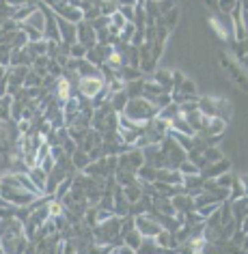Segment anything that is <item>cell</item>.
<instances>
[{
  "instance_id": "obj_12",
  "label": "cell",
  "mask_w": 248,
  "mask_h": 254,
  "mask_svg": "<svg viewBox=\"0 0 248 254\" xmlns=\"http://www.w3.org/2000/svg\"><path fill=\"white\" fill-rule=\"evenodd\" d=\"M225 129H227V121H222L220 117H212L201 136H222Z\"/></svg>"
},
{
  "instance_id": "obj_3",
  "label": "cell",
  "mask_w": 248,
  "mask_h": 254,
  "mask_svg": "<svg viewBox=\"0 0 248 254\" xmlns=\"http://www.w3.org/2000/svg\"><path fill=\"white\" fill-rule=\"evenodd\" d=\"M76 84H78V95H82L84 99H93L95 95L104 88L106 82L99 73V75H84V78H78Z\"/></svg>"
},
{
  "instance_id": "obj_11",
  "label": "cell",
  "mask_w": 248,
  "mask_h": 254,
  "mask_svg": "<svg viewBox=\"0 0 248 254\" xmlns=\"http://www.w3.org/2000/svg\"><path fill=\"white\" fill-rule=\"evenodd\" d=\"M151 73H154V78H151V80H154L156 84H160L164 93H170V91H173V80H170V69H154V71H151Z\"/></svg>"
},
{
  "instance_id": "obj_1",
  "label": "cell",
  "mask_w": 248,
  "mask_h": 254,
  "mask_svg": "<svg viewBox=\"0 0 248 254\" xmlns=\"http://www.w3.org/2000/svg\"><path fill=\"white\" fill-rule=\"evenodd\" d=\"M119 114H125L136 125H147V121H151L158 114V106L145 97H134V99H128L123 112H119Z\"/></svg>"
},
{
  "instance_id": "obj_30",
  "label": "cell",
  "mask_w": 248,
  "mask_h": 254,
  "mask_svg": "<svg viewBox=\"0 0 248 254\" xmlns=\"http://www.w3.org/2000/svg\"><path fill=\"white\" fill-rule=\"evenodd\" d=\"M156 4H158V11H160V15H164L166 11L177 7V0H156Z\"/></svg>"
},
{
  "instance_id": "obj_20",
  "label": "cell",
  "mask_w": 248,
  "mask_h": 254,
  "mask_svg": "<svg viewBox=\"0 0 248 254\" xmlns=\"http://www.w3.org/2000/svg\"><path fill=\"white\" fill-rule=\"evenodd\" d=\"M11 104H13V95L0 97V123L2 121H11Z\"/></svg>"
},
{
  "instance_id": "obj_16",
  "label": "cell",
  "mask_w": 248,
  "mask_h": 254,
  "mask_svg": "<svg viewBox=\"0 0 248 254\" xmlns=\"http://www.w3.org/2000/svg\"><path fill=\"white\" fill-rule=\"evenodd\" d=\"M170 129H173V131H179V134H186V136H194V134H196V131L192 129V127H190V123L181 117V114H177L175 119H170Z\"/></svg>"
},
{
  "instance_id": "obj_33",
  "label": "cell",
  "mask_w": 248,
  "mask_h": 254,
  "mask_svg": "<svg viewBox=\"0 0 248 254\" xmlns=\"http://www.w3.org/2000/svg\"><path fill=\"white\" fill-rule=\"evenodd\" d=\"M4 95H9V82H7V73H4V78L0 80V97H4Z\"/></svg>"
},
{
  "instance_id": "obj_8",
  "label": "cell",
  "mask_w": 248,
  "mask_h": 254,
  "mask_svg": "<svg viewBox=\"0 0 248 254\" xmlns=\"http://www.w3.org/2000/svg\"><path fill=\"white\" fill-rule=\"evenodd\" d=\"M170 202H173L175 211L177 213H188V211H194V198L186 192H177L175 196H170Z\"/></svg>"
},
{
  "instance_id": "obj_26",
  "label": "cell",
  "mask_w": 248,
  "mask_h": 254,
  "mask_svg": "<svg viewBox=\"0 0 248 254\" xmlns=\"http://www.w3.org/2000/svg\"><path fill=\"white\" fill-rule=\"evenodd\" d=\"M41 75H37L33 69H28V73H26V80H24V86L26 88H39L41 86Z\"/></svg>"
},
{
  "instance_id": "obj_36",
  "label": "cell",
  "mask_w": 248,
  "mask_h": 254,
  "mask_svg": "<svg viewBox=\"0 0 248 254\" xmlns=\"http://www.w3.org/2000/svg\"><path fill=\"white\" fill-rule=\"evenodd\" d=\"M134 2H136V4H145V0H134Z\"/></svg>"
},
{
  "instance_id": "obj_35",
  "label": "cell",
  "mask_w": 248,
  "mask_h": 254,
  "mask_svg": "<svg viewBox=\"0 0 248 254\" xmlns=\"http://www.w3.org/2000/svg\"><path fill=\"white\" fill-rule=\"evenodd\" d=\"M205 4H209V7H216V4H218V0H205Z\"/></svg>"
},
{
  "instance_id": "obj_28",
  "label": "cell",
  "mask_w": 248,
  "mask_h": 254,
  "mask_svg": "<svg viewBox=\"0 0 248 254\" xmlns=\"http://www.w3.org/2000/svg\"><path fill=\"white\" fill-rule=\"evenodd\" d=\"M209 26H212V28L216 30V35H218V37H220V39H222V41H225V39H227V37H229V30H227L225 26H222V24H220V20H218V17H209Z\"/></svg>"
},
{
  "instance_id": "obj_15",
  "label": "cell",
  "mask_w": 248,
  "mask_h": 254,
  "mask_svg": "<svg viewBox=\"0 0 248 254\" xmlns=\"http://www.w3.org/2000/svg\"><path fill=\"white\" fill-rule=\"evenodd\" d=\"M20 24H26V26H30V28H37V30H41L43 33V26H46V15H43V11L37 7L33 13H30L26 20L24 22H20Z\"/></svg>"
},
{
  "instance_id": "obj_34",
  "label": "cell",
  "mask_w": 248,
  "mask_h": 254,
  "mask_svg": "<svg viewBox=\"0 0 248 254\" xmlns=\"http://www.w3.org/2000/svg\"><path fill=\"white\" fill-rule=\"evenodd\" d=\"M114 2H117L119 7H136L134 0H114Z\"/></svg>"
},
{
  "instance_id": "obj_21",
  "label": "cell",
  "mask_w": 248,
  "mask_h": 254,
  "mask_svg": "<svg viewBox=\"0 0 248 254\" xmlns=\"http://www.w3.org/2000/svg\"><path fill=\"white\" fill-rule=\"evenodd\" d=\"M156 175H158V168L149 166V164H143V166L136 170V177H138V179H141V181H149V183L156 181Z\"/></svg>"
},
{
  "instance_id": "obj_7",
  "label": "cell",
  "mask_w": 248,
  "mask_h": 254,
  "mask_svg": "<svg viewBox=\"0 0 248 254\" xmlns=\"http://www.w3.org/2000/svg\"><path fill=\"white\" fill-rule=\"evenodd\" d=\"M35 61V56L28 52V48H20V50H11V59H9V67H30Z\"/></svg>"
},
{
  "instance_id": "obj_22",
  "label": "cell",
  "mask_w": 248,
  "mask_h": 254,
  "mask_svg": "<svg viewBox=\"0 0 248 254\" xmlns=\"http://www.w3.org/2000/svg\"><path fill=\"white\" fill-rule=\"evenodd\" d=\"M97 9L104 17H110L114 11H119V4L114 2V0H101V2H97Z\"/></svg>"
},
{
  "instance_id": "obj_4",
  "label": "cell",
  "mask_w": 248,
  "mask_h": 254,
  "mask_svg": "<svg viewBox=\"0 0 248 254\" xmlns=\"http://www.w3.org/2000/svg\"><path fill=\"white\" fill-rule=\"evenodd\" d=\"M76 41L82 43L86 50H91L93 46H97V37H95V28L91 26V22L80 20L76 24Z\"/></svg>"
},
{
  "instance_id": "obj_2",
  "label": "cell",
  "mask_w": 248,
  "mask_h": 254,
  "mask_svg": "<svg viewBox=\"0 0 248 254\" xmlns=\"http://www.w3.org/2000/svg\"><path fill=\"white\" fill-rule=\"evenodd\" d=\"M134 228L143 235V237H154L162 226H160V222H158V215L154 211H147V213L134 215Z\"/></svg>"
},
{
  "instance_id": "obj_27",
  "label": "cell",
  "mask_w": 248,
  "mask_h": 254,
  "mask_svg": "<svg viewBox=\"0 0 248 254\" xmlns=\"http://www.w3.org/2000/svg\"><path fill=\"white\" fill-rule=\"evenodd\" d=\"M233 177L235 175H231V170H227V173H222V175H218V177H216V186H218V188H225V190H229V188H231V183H233Z\"/></svg>"
},
{
  "instance_id": "obj_29",
  "label": "cell",
  "mask_w": 248,
  "mask_h": 254,
  "mask_svg": "<svg viewBox=\"0 0 248 254\" xmlns=\"http://www.w3.org/2000/svg\"><path fill=\"white\" fill-rule=\"evenodd\" d=\"M84 54H86V48L82 43L76 41L69 46V59H84Z\"/></svg>"
},
{
  "instance_id": "obj_17",
  "label": "cell",
  "mask_w": 248,
  "mask_h": 254,
  "mask_svg": "<svg viewBox=\"0 0 248 254\" xmlns=\"http://www.w3.org/2000/svg\"><path fill=\"white\" fill-rule=\"evenodd\" d=\"M69 157H72V164H74L76 170H84V166L91 162V157H88V153L82 147H76V151Z\"/></svg>"
},
{
  "instance_id": "obj_14",
  "label": "cell",
  "mask_w": 248,
  "mask_h": 254,
  "mask_svg": "<svg viewBox=\"0 0 248 254\" xmlns=\"http://www.w3.org/2000/svg\"><path fill=\"white\" fill-rule=\"evenodd\" d=\"M128 93H125V88L123 91H117V93H110V97H108V104H110V108L114 112H123V108H125V104H128Z\"/></svg>"
},
{
  "instance_id": "obj_32",
  "label": "cell",
  "mask_w": 248,
  "mask_h": 254,
  "mask_svg": "<svg viewBox=\"0 0 248 254\" xmlns=\"http://www.w3.org/2000/svg\"><path fill=\"white\" fill-rule=\"evenodd\" d=\"M119 13L128 22H134V7H119Z\"/></svg>"
},
{
  "instance_id": "obj_23",
  "label": "cell",
  "mask_w": 248,
  "mask_h": 254,
  "mask_svg": "<svg viewBox=\"0 0 248 254\" xmlns=\"http://www.w3.org/2000/svg\"><path fill=\"white\" fill-rule=\"evenodd\" d=\"M48 213H50V218H59V215L65 213V207H63L61 200L48 198Z\"/></svg>"
},
{
  "instance_id": "obj_10",
  "label": "cell",
  "mask_w": 248,
  "mask_h": 254,
  "mask_svg": "<svg viewBox=\"0 0 248 254\" xmlns=\"http://www.w3.org/2000/svg\"><path fill=\"white\" fill-rule=\"evenodd\" d=\"M28 177H30V181L35 183V188L39 190L43 196H46V183H48V173H46V170L37 164V166L28 168Z\"/></svg>"
},
{
  "instance_id": "obj_5",
  "label": "cell",
  "mask_w": 248,
  "mask_h": 254,
  "mask_svg": "<svg viewBox=\"0 0 248 254\" xmlns=\"http://www.w3.org/2000/svg\"><path fill=\"white\" fill-rule=\"evenodd\" d=\"M227 170H231V162H229L227 157H222V160H218V162L207 164V166L201 170V177L203 179H216L218 175L227 173Z\"/></svg>"
},
{
  "instance_id": "obj_24",
  "label": "cell",
  "mask_w": 248,
  "mask_h": 254,
  "mask_svg": "<svg viewBox=\"0 0 248 254\" xmlns=\"http://www.w3.org/2000/svg\"><path fill=\"white\" fill-rule=\"evenodd\" d=\"M203 157H205L207 164L218 162V160H222V149H218V147H205V149H203Z\"/></svg>"
},
{
  "instance_id": "obj_9",
  "label": "cell",
  "mask_w": 248,
  "mask_h": 254,
  "mask_svg": "<svg viewBox=\"0 0 248 254\" xmlns=\"http://www.w3.org/2000/svg\"><path fill=\"white\" fill-rule=\"evenodd\" d=\"M56 22H59V37H61V41L67 43V46L76 43V24L63 20V17H59V15H56Z\"/></svg>"
},
{
  "instance_id": "obj_25",
  "label": "cell",
  "mask_w": 248,
  "mask_h": 254,
  "mask_svg": "<svg viewBox=\"0 0 248 254\" xmlns=\"http://www.w3.org/2000/svg\"><path fill=\"white\" fill-rule=\"evenodd\" d=\"M177 170H179V173H181L183 177H186V175H196V173H201V170H199V166L190 162L188 157H186V160H183V162L179 164V166H177Z\"/></svg>"
},
{
  "instance_id": "obj_31",
  "label": "cell",
  "mask_w": 248,
  "mask_h": 254,
  "mask_svg": "<svg viewBox=\"0 0 248 254\" xmlns=\"http://www.w3.org/2000/svg\"><path fill=\"white\" fill-rule=\"evenodd\" d=\"M235 4H238V0H218V4H216V7H218L225 15H229V13L233 11Z\"/></svg>"
},
{
  "instance_id": "obj_13",
  "label": "cell",
  "mask_w": 248,
  "mask_h": 254,
  "mask_svg": "<svg viewBox=\"0 0 248 254\" xmlns=\"http://www.w3.org/2000/svg\"><path fill=\"white\" fill-rule=\"evenodd\" d=\"M214 104H216V117H220L222 121H231V117H233L231 101L222 99V97H214Z\"/></svg>"
},
{
  "instance_id": "obj_6",
  "label": "cell",
  "mask_w": 248,
  "mask_h": 254,
  "mask_svg": "<svg viewBox=\"0 0 248 254\" xmlns=\"http://www.w3.org/2000/svg\"><path fill=\"white\" fill-rule=\"evenodd\" d=\"M154 241L160 250H177V239H175V233L166 231V228H160L156 235H154Z\"/></svg>"
},
{
  "instance_id": "obj_18",
  "label": "cell",
  "mask_w": 248,
  "mask_h": 254,
  "mask_svg": "<svg viewBox=\"0 0 248 254\" xmlns=\"http://www.w3.org/2000/svg\"><path fill=\"white\" fill-rule=\"evenodd\" d=\"M121 239H123V244H125V246H130L134 252H138V248H141V244H143V235L138 233L136 228H132V231H128V233H125Z\"/></svg>"
},
{
  "instance_id": "obj_19",
  "label": "cell",
  "mask_w": 248,
  "mask_h": 254,
  "mask_svg": "<svg viewBox=\"0 0 248 254\" xmlns=\"http://www.w3.org/2000/svg\"><path fill=\"white\" fill-rule=\"evenodd\" d=\"M179 15H181V13H179V7H173L170 11H166V13L162 15V24H164V26H166L168 30H173L177 24H179Z\"/></svg>"
}]
</instances>
